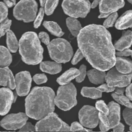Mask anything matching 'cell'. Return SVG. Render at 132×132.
I'll return each mask as SVG.
<instances>
[{"label":"cell","instance_id":"cell-1","mask_svg":"<svg viewBox=\"0 0 132 132\" xmlns=\"http://www.w3.org/2000/svg\"><path fill=\"white\" fill-rule=\"evenodd\" d=\"M79 48L94 68L106 71L116 65V48L112 36L104 26L90 24L77 36Z\"/></svg>","mask_w":132,"mask_h":132},{"label":"cell","instance_id":"cell-2","mask_svg":"<svg viewBox=\"0 0 132 132\" xmlns=\"http://www.w3.org/2000/svg\"><path fill=\"white\" fill-rule=\"evenodd\" d=\"M55 93L49 87H35L25 99L27 116L36 120H41L55 109Z\"/></svg>","mask_w":132,"mask_h":132},{"label":"cell","instance_id":"cell-3","mask_svg":"<svg viewBox=\"0 0 132 132\" xmlns=\"http://www.w3.org/2000/svg\"><path fill=\"white\" fill-rule=\"evenodd\" d=\"M19 54L25 63L36 65L43 59V48L40 43L39 38L35 32L24 33L19 40Z\"/></svg>","mask_w":132,"mask_h":132},{"label":"cell","instance_id":"cell-4","mask_svg":"<svg viewBox=\"0 0 132 132\" xmlns=\"http://www.w3.org/2000/svg\"><path fill=\"white\" fill-rule=\"evenodd\" d=\"M50 57L59 63L70 61L73 55V49L68 41L64 39L57 38L50 41L48 45Z\"/></svg>","mask_w":132,"mask_h":132},{"label":"cell","instance_id":"cell-5","mask_svg":"<svg viewBox=\"0 0 132 132\" xmlns=\"http://www.w3.org/2000/svg\"><path fill=\"white\" fill-rule=\"evenodd\" d=\"M77 91L72 82L59 88L55 98V104L61 110L68 111L77 104Z\"/></svg>","mask_w":132,"mask_h":132},{"label":"cell","instance_id":"cell-6","mask_svg":"<svg viewBox=\"0 0 132 132\" xmlns=\"http://www.w3.org/2000/svg\"><path fill=\"white\" fill-rule=\"evenodd\" d=\"M37 3L35 0H21L14 7L13 15L18 20L30 23L36 19Z\"/></svg>","mask_w":132,"mask_h":132},{"label":"cell","instance_id":"cell-7","mask_svg":"<svg viewBox=\"0 0 132 132\" xmlns=\"http://www.w3.org/2000/svg\"><path fill=\"white\" fill-rule=\"evenodd\" d=\"M37 131H69L70 128L56 113H50L40 120L36 125Z\"/></svg>","mask_w":132,"mask_h":132},{"label":"cell","instance_id":"cell-8","mask_svg":"<svg viewBox=\"0 0 132 132\" xmlns=\"http://www.w3.org/2000/svg\"><path fill=\"white\" fill-rule=\"evenodd\" d=\"M62 8L69 16L84 18L90 12L91 4L88 0H63Z\"/></svg>","mask_w":132,"mask_h":132},{"label":"cell","instance_id":"cell-9","mask_svg":"<svg viewBox=\"0 0 132 132\" xmlns=\"http://www.w3.org/2000/svg\"><path fill=\"white\" fill-rule=\"evenodd\" d=\"M98 110L89 105H85L79 112L80 123L87 128H95L99 123Z\"/></svg>","mask_w":132,"mask_h":132},{"label":"cell","instance_id":"cell-10","mask_svg":"<svg viewBox=\"0 0 132 132\" xmlns=\"http://www.w3.org/2000/svg\"><path fill=\"white\" fill-rule=\"evenodd\" d=\"M132 80V72L128 74L121 73L117 68H112L108 71L106 76V82L109 86L113 87H126Z\"/></svg>","mask_w":132,"mask_h":132},{"label":"cell","instance_id":"cell-11","mask_svg":"<svg viewBox=\"0 0 132 132\" xmlns=\"http://www.w3.org/2000/svg\"><path fill=\"white\" fill-rule=\"evenodd\" d=\"M28 119L27 113H12L1 120V126L8 130H16L21 128L27 123Z\"/></svg>","mask_w":132,"mask_h":132},{"label":"cell","instance_id":"cell-12","mask_svg":"<svg viewBox=\"0 0 132 132\" xmlns=\"http://www.w3.org/2000/svg\"><path fill=\"white\" fill-rule=\"evenodd\" d=\"M16 93L19 96H25L28 95L32 84V77L30 73L27 71L18 73L15 76Z\"/></svg>","mask_w":132,"mask_h":132},{"label":"cell","instance_id":"cell-13","mask_svg":"<svg viewBox=\"0 0 132 132\" xmlns=\"http://www.w3.org/2000/svg\"><path fill=\"white\" fill-rule=\"evenodd\" d=\"M14 95L10 88H2L0 89V114L5 116L10 110L14 103Z\"/></svg>","mask_w":132,"mask_h":132},{"label":"cell","instance_id":"cell-14","mask_svg":"<svg viewBox=\"0 0 132 132\" xmlns=\"http://www.w3.org/2000/svg\"><path fill=\"white\" fill-rule=\"evenodd\" d=\"M124 0H101L99 4L101 13L113 14L125 6Z\"/></svg>","mask_w":132,"mask_h":132},{"label":"cell","instance_id":"cell-15","mask_svg":"<svg viewBox=\"0 0 132 132\" xmlns=\"http://www.w3.org/2000/svg\"><path fill=\"white\" fill-rule=\"evenodd\" d=\"M0 85L14 90L16 87L15 79L14 78L10 69L8 67L1 68L0 69Z\"/></svg>","mask_w":132,"mask_h":132},{"label":"cell","instance_id":"cell-16","mask_svg":"<svg viewBox=\"0 0 132 132\" xmlns=\"http://www.w3.org/2000/svg\"><path fill=\"white\" fill-rule=\"evenodd\" d=\"M109 113L108 115L110 128L113 129L120 122L121 119V107L114 102H110L108 104Z\"/></svg>","mask_w":132,"mask_h":132},{"label":"cell","instance_id":"cell-17","mask_svg":"<svg viewBox=\"0 0 132 132\" xmlns=\"http://www.w3.org/2000/svg\"><path fill=\"white\" fill-rule=\"evenodd\" d=\"M132 45V31H125L122 33V37L115 44L116 50L118 51H123L129 48Z\"/></svg>","mask_w":132,"mask_h":132},{"label":"cell","instance_id":"cell-18","mask_svg":"<svg viewBox=\"0 0 132 132\" xmlns=\"http://www.w3.org/2000/svg\"><path fill=\"white\" fill-rule=\"evenodd\" d=\"M116 68L119 72L128 74L132 72V61L130 59L117 56L116 57Z\"/></svg>","mask_w":132,"mask_h":132},{"label":"cell","instance_id":"cell-19","mask_svg":"<svg viewBox=\"0 0 132 132\" xmlns=\"http://www.w3.org/2000/svg\"><path fill=\"white\" fill-rule=\"evenodd\" d=\"M88 77L90 82L95 85L103 84L106 81V73L105 71L100 70L97 68L90 70L87 73Z\"/></svg>","mask_w":132,"mask_h":132},{"label":"cell","instance_id":"cell-20","mask_svg":"<svg viewBox=\"0 0 132 132\" xmlns=\"http://www.w3.org/2000/svg\"><path fill=\"white\" fill-rule=\"evenodd\" d=\"M116 27L119 30L132 27V10L126 11L119 18L116 23Z\"/></svg>","mask_w":132,"mask_h":132},{"label":"cell","instance_id":"cell-21","mask_svg":"<svg viewBox=\"0 0 132 132\" xmlns=\"http://www.w3.org/2000/svg\"><path fill=\"white\" fill-rule=\"evenodd\" d=\"M40 69L44 72L50 74H56L62 70L61 64L57 62L45 61L40 64Z\"/></svg>","mask_w":132,"mask_h":132},{"label":"cell","instance_id":"cell-22","mask_svg":"<svg viewBox=\"0 0 132 132\" xmlns=\"http://www.w3.org/2000/svg\"><path fill=\"white\" fill-rule=\"evenodd\" d=\"M80 74V70L77 68H72L64 72L62 76L58 77L57 82L61 85H64L69 83L72 79L76 78Z\"/></svg>","mask_w":132,"mask_h":132},{"label":"cell","instance_id":"cell-23","mask_svg":"<svg viewBox=\"0 0 132 132\" xmlns=\"http://www.w3.org/2000/svg\"><path fill=\"white\" fill-rule=\"evenodd\" d=\"M66 23H67V27L70 31L72 36L74 37H77L82 30V27L80 22L75 18L70 17L67 19Z\"/></svg>","mask_w":132,"mask_h":132},{"label":"cell","instance_id":"cell-24","mask_svg":"<svg viewBox=\"0 0 132 132\" xmlns=\"http://www.w3.org/2000/svg\"><path fill=\"white\" fill-rule=\"evenodd\" d=\"M6 45L9 50L13 53L16 52L19 48V43H18L14 32L10 30L6 32Z\"/></svg>","mask_w":132,"mask_h":132},{"label":"cell","instance_id":"cell-25","mask_svg":"<svg viewBox=\"0 0 132 132\" xmlns=\"http://www.w3.org/2000/svg\"><path fill=\"white\" fill-rule=\"evenodd\" d=\"M0 66L1 68L7 67L12 61V57L7 48L3 46H0Z\"/></svg>","mask_w":132,"mask_h":132},{"label":"cell","instance_id":"cell-26","mask_svg":"<svg viewBox=\"0 0 132 132\" xmlns=\"http://www.w3.org/2000/svg\"><path fill=\"white\" fill-rule=\"evenodd\" d=\"M81 94L83 97L93 99H96L102 97V92L97 88L94 87H83L81 90Z\"/></svg>","mask_w":132,"mask_h":132},{"label":"cell","instance_id":"cell-27","mask_svg":"<svg viewBox=\"0 0 132 132\" xmlns=\"http://www.w3.org/2000/svg\"><path fill=\"white\" fill-rule=\"evenodd\" d=\"M43 26L52 34L57 37H61L64 34V32L62 31L61 27L58 25L57 23L54 21H45Z\"/></svg>","mask_w":132,"mask_h":132},{"label":"cell","instance_id":"cell-28","mask_svg":"<svg viewBox=\"0 0 132 132\" xmlns=\"http://www.w3.org/2000/svg\"><path fill=\"white\" fill-rule=\"evenodd\" d=\"M112 96L119 104H122L128 108H132V103L130 102V99L128 97L125 96L123 94L119 95L116 93H114V94H112Z\"/></svg>","mask_w":132,"mask_h":132},{"label":"cell","instance_id":"cell-29","mask_svg":"<svg viewBox=\"0 0 132 132\" xmlns=\"http://www.w3.org/2000/svg\"><path fill=\"white\" fill-rule=\"evenodd\" d=\"M59 3V0H46L45 5V14L50 15L53 14Z\"/></svg>","mask_w":132,"mask_h":132},{"label":"cell","instance_id":"cell-30","mask_svg":"<svg viewBox=\"0 0 132 132\" xmlns=\"http://www.w3.org/2000/svg\"><path fill=\"white\" fill-rule=\"evenodd\" d=\"M12 21L10 19H5L3 21L1 22V28H0V33H1V37L3 36L5 33L10 30V27L11 26Z\"/></svg>","mask_w":132,"mask_h":132},{"label":"cell","instance_id":"cell-31","mask_svg":"<svg viewBox=\"0 0 132 132\" xmlns=\"http://www.w3.org/2000/svg\"><path fill=\"white\" fill-rule=\"evenodd\" d=\"M118 17V14L117 13L114 12L112 14H111L108 18H107L104 22V24H103V26H104L105 28H109V27H113V24L115 23L116 21L117 20V18Z\"/></svg>","mask_w":132,"mask_h":132},{"label":"cell","instance_id":"cell-32","mask_svg":"<svg viewBox=\"0 0 132 132\" xmlns=\"http://www.w3.org/2000/svg\"><path fill=\"white\" fill-rule=\"evenodd\" d=\"M123 117L126 124L132 125V108H126L123 111Z\"/></svg>","mask_w":132,"mask_h":132},{"label":"cell","instance_id":"cell-33","mask_svg":"<svg viewBox=\"0 0 132 132\" xmlns=\"http://www.w3.org/2000/svg\"><path fill=\"white\" fill-rule=\"evenodd\" d=\"M95 106L98 111L100 112H102L106 115H108L109 113V108L103 101H99L97 102Z\"/></svg>","mask_w":132,"mask_h":132},{"label":"cell","instance_id":"cell-34","mask_svg":"<svg viewBox=\"0 0 132 132\" xmlns=\"http://www.w3.org/2000/svg\"><path fill=\"white\" fill-rule=\"evenodd\" d=\"M45 9L41 7V9H40L39 12L37 17H36V19H35L34 23V28H37L40 25H41V22H42L43 19L44 14H45Z\"/></svg>","mask_w":132,"mask_h":132},{"label":"cell","instance_id":"cell-35","mask_svg":"<svg viewBox=\"0 0 132 132\" xmlns=\"http://www.w3.org/2000/svg\"><path fill=\"white\" fill-rule=\"evenodd\" d=\"M85 126H82L81 124H79V122H74L71 125V126H70V131H92L91 130H88V129L86 128H84Z\"/></svg>","mask_w":132,"mask_h":132},{"label":"cell","instance_id":"cell-36","mask_svg":"<svg viewBox=\"0 0 132 132\" xmlns=\"http://www.w3.org/2000/svg\"><path fill=\"white\" fill-rule=\"evenodd\" d=\"M8 6L5 3H0V21H3L6 19L8 15Z\"/></svg>","mask_w":132,"mask_h":132},{"label":"cell","instance_id":"cell-37","mask_svg":"<svg viewBox=\"0 0 132 132\" xmlns=\"http://www.w3.org/2000/svg\"><path fill=\"white\" fill-rule=\"evenodd\" d=\"M33 79L34 82L37 85H41V84H43L46 82L47 81V77L46 75L41 73V74H36L33 77Z\"/></svg>","mask_w":132,"mask_h":132},{"label":"cell","instance_id":"cell-38","mask_svg":"<svg viewBox=\"0 0 132 132\" xmlns=\"http://www.w3.org/2000/svg\"><path fill=\"white\" fill-rule=\"evenodd\" d=\"M79 70L80 74L76 78V81H77V82H82V81H84V79H85L86 75V67L85 65H84V64H82V65H81V67H80Z\"/></svg>","mask_w":132,"mask_h":132},{"label":"cell","instance_id":"cell-39","mask_svg":"<svg viewBox=\"0 0 132 132\" xmlns=\"http://www.w3.org/2000/svg\"><path fill=\"white\" fill-rule=\"evenodd\" d=\"M85 56H84L82 52H81V50L79 48L78 50H77V51L76 52L74 56H73V59H72V64H76L77 63H79L81 59H82V58H83Z\"/></svg>","mask_w":132,"mask_h":132},{"label":"cell","instance_id":"cell-40","mask_svg":"<svg viewBox=\"0 0 132 132\" xmlns=\"http://www.w3.org/2000/svg\"><path fill=\"white\" fill-rule=\"evenodd\" d=\"M97 88L100 91H101L102 92H113L116 90V88L109 86L108 84H103L100 86H99Z\"/></svg>","mask_w":132,"mask_h":132},{"label":"cell","instance_id":"cell-41","mask_svg":"<svg viewBox=\"0 0 132 132\" xmlns=\"http://www.w3.org/2000/svg\"><path fill=\"white\" fill-rule=\"evenodd\" d=\"M39 38L40 39H41V41L46 45H48L50 42L49 36L48 35L47 33H46V32H40L39 34Z\"/></svg>","mask_w":132,"mask_h":132},{"label":"cell","instance_id":"cell-42","mask_svg":"<svg viewBox=\"0 0 132 132\" xmlns=\"http://www.w3.org/2000/svg\"><path fill=\"white\" fill-rule=\"evenodd\" d=\"M36 126H34L30 122H27L23 127L19 129V131H35Z\"/></svg>","mask_w":132,"mask_h":132},{"label":"cell","instance_id":"cell-43","mask_svg":"<svg viewBox=\"0 0 132 132\" xmlns=\"http://www.w3.org/2000/svg\"><path fill=\"white\" fill-rule=\"evenodd\" d=\"M99 119H100V121H102L104 125H106L107 126H108V127L110 128V121H109V119H108V115H106L104 114V113H102V112H99Z\"/></svg>","mask_w":132,"mask_h":132},{"label":"cell","instance_id":"cell-44","mask_svg":"<svg viewBox=\"0 0 132 132\" xmlns=\"http://www.w3.org/2000/svg\"><path fill=\"white\" fill-rule=\"evenodd\" d=\"M116 55L117 56H121V57H124V56H129V55H131L132 57V50H130L129 48L126 49V50H123V51H119V52L116 53Z\"/></svg>","mask_w":132,"mask_h":132},{"label":"cell","instance_id":"cell-45","mask_svg":"<svg viewBox=\"0 0 132 132\" xmlns=\"http://www.w3.org/2000/svg\"><path fill=\"white\" fill-rule=\"evenodd\" d=\"M126 96L130 99V101H132V83L130 84L126 89Z\"/></svg>","mask_w":132,"mask_h":132},{"label":"cell","instance_id":"cell-46","mask_svg":"<svg viewBox=\"0 0 132 132\" xmlns=\"http://www.w3.org/2000/svg\"><path fill=\"white\" fill-rule=\"evenodd\" d=\"M124 130H125V126L123 125V124L121 123V122H119L113 128V131H123Z\"/></svg>","mask_w":132,"mask_h":132},{"label":"cell","instance_id":"cell-47","mask_svg":"<svg viewBox=\"0 0 132 132\" xmlns=\"http://www.w3.org/2000/svg\"><path fill=\"white\" fill-rule=\"evenodd\" d=\"M4 3L9 8L12 7V6L16 5H15L16 4V0H4Z\"/></svg>","mask_w":132,"mask_h":132},{"label":"cell","instance_id":"cell-48","mask_svg":"<svg viewBox=\"0 0 132 132\" xmlns=\"http://www.w3.org/2000/svg\"><path fill=\"white\" fill-rule=\"evenodd\" d=\"M99 128H100L101 131H108L109 130H110V128L108 126H107L106 125H104V124L101 121H99Z\"/></svg>","mask_w":132,"mask_h":132},{"label":"cell","instance_id":"cell-49","mask_svg":"<svg viewBox=\"0 0 132 132\" xmlns=\"http://www.w3.org/2000/svg\"><path fill=\"white\" fill-rule=\"evenodd\" d=\"M115 91L117 94L122 95L124 94V92H125V89H124V87H117Z\"/></svg>","mask_w":132,"mask_h":132},{"label":"cell","instance_id":"cell-50","mask_svg":"<svg viewBox=\"0 0 132 132\" xmlns=\"http://www.w3.org/2000/svg\"><path fill=\"white\" fill-rule=\"evenodd\" d=\"M101 1V0H94V1H93L92 4L91 5V8L95 9L99 4H100Z\"/></svg>","mask_w":132,"mask_h":132},{"label":"cell","instance_id":"cell-51","mask_svg":"<svg viewBox=\"0 0 132 132\" xmlns=\"http://www.w3.org/2000/svg\"><path fill=\"white\" fill-rule=\"evenodd\" d=\"M110 14H111L110 13H101V14L99 15V17H98V18H107L108 16H109Z\"/></svg>","mask_w":132,"mask_h":132},{"label":"cell","instance_id":"cell-52","mask_svg":"<svg viewBox=\"0 0 132 132\" xmlns=\"http://www.w3.org/2000/svg\"><path fill=\"white\" fill-rule=\"evenodd\" d=\"M39 1H40V4H41V7H43V6H44L45 5L46 0H39Z\"/></svg>","mask_w":132,"mask_h":132},{"label":"cell","instance_id":"cell-53","mask_svg":"<svg viewBox=\"0 0 132 132\" xmlns=\"http://www.w3.org/2000/svg\"><path fill=\"white\" fill-rule=\"evenodd\" d=\"M130 131H132V125H131V126H130Z\"/></svg>","mask_w":132,"mask_h":132},{"label":"cell","instance_id":"cell-54","mask_svg":"<svg viewBox=\"0 0 132 132\" xmlns=\"http://www.w3.org/2000/svg\"><path fill=\"white\" fill-rule=\"evenodd\" d=\"M128 1H129V2H130V3H131V4H132V0H128Z\"/></svg>","mask_w":132,"mask_h":132}]
</instances>
